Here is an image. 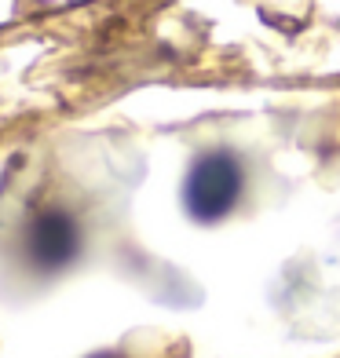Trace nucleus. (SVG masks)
I'll return each instance as SVG.
<instances>
[{"label":"nucleus","instance_id":"obj_1","mask_svg":"<svg viewBox=\"0 0 340 358\" xmlns=\"http://www.w3.org/2000/svg\"><path fill=\"white\" fill-rule=\"evenodd\" d=\"M246 187V169L231 150H208L190 165L183 179V208L198 223H216L234 213Z\"/></svg>","mask_w":340,"mask_h":358},{"label":"nucleus","instance_id":"obj_2","mask_svg":"<svg viewBox=\"0 0 340 358\" xmlns=\"http://www.w3.org/2000/svg\"><path fill=\"white\" fill-rule=\"evenodd\" d=\"M77 249H80V234L66 213H44L29 231V256H34L41 271L66 267L77 256Z\"/></svg>","mask_w":340,"mask_h":358},{"label":"nucleus","instance_id":"obj_3","mask_svg":"<svg viewBox=\"0 0 340 358\" xmlns=\"http://www.w3.org/2000/svg\"><path fill=\"white\" fill-rule=\"evenodd\" d=\"M88 358H121V355H113V351H99V355H88Z\"/></svg>","mask_w":340,"mask_h":358}]
</instances>
